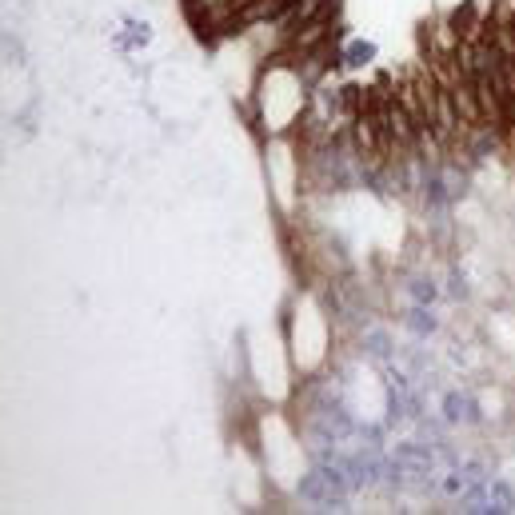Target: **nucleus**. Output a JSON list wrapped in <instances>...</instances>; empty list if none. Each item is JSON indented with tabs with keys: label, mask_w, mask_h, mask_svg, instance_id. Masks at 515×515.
<instances>
[{
	"label": "nucleus",
	"mask_w": 515,
	"mask_h": 515,
	"mask_svg": "<svg viewBox=\"0 0 515 515\" xmlns=\"http://www.w3.org/2000/svg\"><path fill=\"white\" fill-rule=\"evenodd\" d=\"M372 52H375V48H372V44H355V48H352V52H348V64H364V61H368V56H372Z\"/></svg>",
	"instance_id": "obj_1"
},
{
	"label": "nucleus",
	"mask_w": 515,
	"mask_h": 515,
	"mask_svg": "<svg viewBox=\"0 0 515 515\" xmlns=\"http://www.w3.org/2000/svg\"><path fill=\"white\" fill-rule=\"evenodd\" d=\"M412 328H427V332H432L435 323H432V316H424V312H412Z\"/></svg>",
	"instance_id": "obj_2"
},
{
	"label": "nucleus",
	"mask_w": 515,
	"mask_h": 515,
	"mask_svg": "<svg viewBox=\"0 0 515 515\" xmlns=\"http://www.w3.org/2000/svg\"><path fill=\"white\" fill-rule=\"evenodd\" d=\"M507 28H511V36H515V9H511V16H507Z\"/></svg>",
	"instance_id": "obj_3"
}]
</instances>
